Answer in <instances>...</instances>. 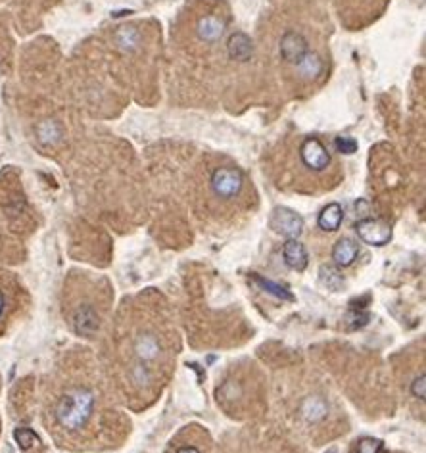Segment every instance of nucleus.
Masks as SVG:
<instances>
[{"label":"nucleus","mask_w":426,"mask_h":453,"mask_svg":"<svg viewBox=\"0 0 426 453\" xmlns=\"http://www.w3.org/2000/svg\"><path fill=\"white\" fill-rule=\"evenodd\" d=\"M336 146L340 148V152H346V154H351V152H355V140L348 139V137H338L336 139Z\"/></svg>","instance_id":"18"},{"label":"nucleus","mask_w":426,"mask_h":453,"mask_svg":"<svg viewBox=\"0 0 426 453\" xmlns=\"http://www.w3.org/2000/svg\"><path fill=\"white\" fill-rule=\"evenodd\" d=\"M227 31V17L219 10H208L200 12L194 17L193 37L194 41L200 42L204 46H213L215 42L223 39Z\"/></svg>","instance_id":"6"},{"label":"nucleus","mask_w":426,"mask_h":453,"mask_svg":"<svg viewBox=\"0 0 426 453\" xmlns=\"http://www.w3.org/2000/svg\"><path fill=\"white\" fill-rule=\"evenodd\" d=\"M298 164L305 173L313 177H323L335 169V160L319 137H305L298 144Z\"/></svg>","instance_id":"4"},{"label":"nucleus","mask_w":426,"mask_h":453,"mask_svg":"<svg viewBox=\"0 0 426 453\" xmlns=\"http://www.w3.org/2000/svg\"><path fill=\"white\" fill-rule=\"evenodd\" d=\"M127 380L136 395H150L158 390V380L171 365V334L163 332L158 321L136 319L127 334Z\"/></svg>","instance_id":"1"},{"label":"nucleus","mask_w":426,"mask_h":453,"mask_svg":"<svg viewBox=\"0 0 426 453\" xmlns=\"http://www.w3.org/2000/svg\"><path fill=\"white\" fill-rule=\"evenodd\" d=\"M283 259L284 264L288 265L294 271H305L308 264H310V256H308V250L305 246L298 242V239H288L283 244Z\"/></svg>","instance_id":"11"},{"label":"nucleus","mask_w":426,"mask_h":453,"mask_svg":"<svg viewBox=\"0 0 426 453\" xmlns=\"http://www.w3.org/2000/svg\"><path fill=\"white\" fill-rule=\"evenodd\" d=\"M355 232H357L361 242L371 244V246H384L392 239L390 225L380 221V219H373V217H367V219H361V221L355 223Z\"/></svg>","instance_id":"8"},{"label":"nucleus","mask_w":426,"mask_h":453,"mask_svg":"<svg viewBox=\"0 0 426 453\" xmlns=\"http://www.w3.org/2000/svg\"><path fill=\"white\" fill-rule=\"evenodd\" d=\"M37 133L42 144H54L60 140V125L56 121H44L37 127Z\"/></svg>","instance_id":"15"},{"label":"nucleus","mask_w":426,"mask_h":453,"mask_svg":"<svg viewBox=\"0 0 426 453\" xmlns=\"http://www.w3.org/2000/svg\"><path fill=\"white\" fill-rule=\"evenodd\" d=\"M344 221V210L340 204H326L323 210H321V214L317 217V225L321 231L325 232H335L340 229V225Z\"/></svg>","instance_id":"12"},{"label":"nucleus","mask_w":426,"mask_h":453,"mask_svg":"<svg viewBox=\"0 0 426 453\" xmlns=\"http://www.w3.org/2000/svg\"><path fill=\"white\" fill-rule=\"evenodd\" d=\"M175 453H202L200 447H196V445H183V447H179Z\"/></svg>","instance_id":"21"},{"label":"nucleus","mask_w":426,"mask_h":453,"mask_svg":"<svg viewBox=\"0 0 426 453\" xmlns=\"http://www.w3.org/2000/svg\"><path fill=\"white\" fill-rule=\"evenodd\" d=\"M340 17L351 29H361L382 14L388 0H338Z\"/></svg>","instance_id":"5"},{"label":"nucleus","mask_w":426,"mask_h":453,"mask_svg":"<svg viewBox=\"0 0 426 453\" xmlns=\"http://www.w3.org/2000/svg\"><path fill=\"white\" fill-rule=\"evenodd\" d=\"M96 413V395L91 388L73 386L60 395L54 407V420L67 434L83 432Z\"/></svg>","instance_id":"3"},{"label":"nucleus","mask_w":426,"mask_h":453,"mask_svg":"<svg viewBox=\"0 0 426 453\" xmlns=\"http://www.w3.org/2000/svg\"><path fill=\"white\" fill-rule=\"evenodd\" d=\"M71 325H73L77 334L92 336V334H96V330L100 329V314L96 311L94 305L81 304L79 307H76V311L71 315Z\"/></svg>","instance_id":"10"},{"label":"nucleus","mask_w":426,"mask_h":453,"mask_svg":"<svg viewBox=\"0 0 426 453\" xmlns=\"http://www.w3.org/2000/svg\"><path fill=\"white\" fill-rule=\"evenodd\" d=\"M227 50H229V56L238 62H246L251 58V41L244 33H234L229 42H227Z\"/></svg>","instance_id":"14"},{"label":"nucleus","mask_w":426,"mask_h":453,"mask_svg":"<svg viewBox=\"0 0 426 453\" xmlns=\"http://www.w3.org/2000/svg\"><path fill=\"white\" fill-rule=\"evenodd\" d=\"M310 52H313V50H311L310 39L301 33V31H298V29H286V31L281 35L278 56L283 60L284 66H288L292 69V67L298 66Z\"/></svg>","instance_id":"7"},{"label":"nucleus","mask_w":426,"mask_h":453,"mask_svg":"<svg viewBox=\"0 0 426 453\" xmlns=\"http://www.w3.org/2000/svg\"><path fill=\"white\" fill-rule=\"evenodd\" d=\"M14 438H16L17 445H19L21 450H29V447H33V445L39 442V436H37L31 429H16Z\"/></svg>","instance_id":"16"},{"label":"nucleus","mask_w":426,"mask_h":453,"mask_svg":"<svg viewBox=\"0 0 426 453\" xmlns=\"http://www.w3.org/2000/svg\"><path fill=\"white\" fill-rule=\"evenodd\" d=\"M360 256V246L351 239H340L332 248V259L338 267H350Z\"/></svg>","instance_id":"13"},{"label":"nucleus","mask_w":426,"mask_h":453,"mask_svg":"<svg viewBox=\"0 0 426 453\" xmlns=\"http://www.w3.org/2000/svg\"><path fill=\"white\" fill-rule=\"evenodd\" d=\"M380 447H382V442H380V440L365 438V440H361L360 445H357V453H378Z\"/></svg>","instance_id":"17"},{"label":"nucleus","mask_w":426,"mask_h":453,"mask_svg":"<svg viewBox=\"0 0 426 453\" xmlns=\"http://www.w3.org/2000/svg\"><path fill=\"white\" fill-rule=\"evenodd\" d=\"M6 307H8V298L4 294V290L0 289V321H2L4 315H6Z\"/></svg>","instance_id":"20"},{"label":"nucleus","mask_w":426,"mask_h":453,"mask_svg":"<svg viewBox=\"0 0 426 453\" xmlns=\"http://www.w3.org/2000/svg\"><path fill=\"white\" fill-rule=\"evenodd\" d=\"M246 175L234 164H213L206 169L204 206L209 212H236L246 206Z\"/></svg>","instance_id":"2"},{"label":"nucleus","mask_w":426,"mask_h":453,"mask_svg":"<svg viewBox=\"0 0 426 453\" xmlns=\"http://www.w3.org/2000/svg\"><path fill=\"white\" fill-rule=\"evenodd\" d=\"M411 392H413V395H417V398H420V400H425V375H420V377H417V379L413 380V386H411Z\"/></svg>","instance_id":"19"},{"label":"nucleus","mask_w":426,"mask_h":453,"mask_svg":"<svg viewBox=\"0 0 426 453\" xmlns=\"http://www.w3.org/2000/svg\"><path fill=\"white\" fill-rule=\"evenodd\" d=\"M271 227L273 231L283 234L286 239H298L303 231V219L288 207H278L271 215Z\"/></svg>","instance_id":"9"}]
</instances>
